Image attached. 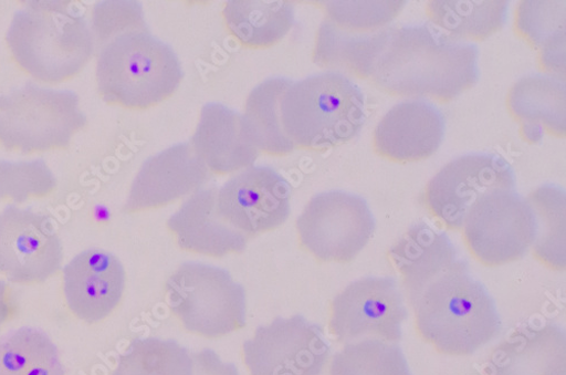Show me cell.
<instances>
[{
  "instance_id": "obj_32",
  "label": "cell",
  "mask_w": 566,
  "mask_h": 375,
  "mask_svg": "<svg viewBox=\"0 0 566 375\" xmlns=\"http://www.w3.org/2000/svg\"><path fill=\"white\" fill-rule=\"evenodd\" d=\"M57 178L43 159L9 162L0 159V200L23 204L44 198L57 189Z\"/></svg>"
},
{
  "instance_id": "obj_36",
  "label": "cell",
  "mask_w": 566,
  "mask_h": 375,
  "mask_svg": "<svg viewBox=\"0 0 566 375\" xmlns=\"http://www.w3.org/2000/svg\"><path fill=\"white\" fill-rule=\"evenodd\" d=\"M12 314L10 293L6 281L0 280V331Z\"/></svg>"
},
{
  "instance_id": "obj_1",
  "label": "cell",
  "mask_w": 566,
  "mask_h": 375,
  "mask_svg": "<svg viewBox=\"0 0 566 375\" xmlns=\"http://www.w3.org/2000/svg\"><path fill=\"white\" fill-rule=\"evenodd\" d=\"M478 44L430 24L392 28L371 82L392 96L449 103L480 80Z\"/></svg>"
},
{
  "instance_id": "obj_22",
  "label": "cell",
  "mask_w": 566,
  "mask_h": 375,
  "mask_svg": "<svg viewBox=\"0 0 566 375\" xmlns=\"http://www.w3.org/2000/svg\"><path fill=\"white\" fill-rule=\"evenodd\" d=\"M507 105L524 123L527 139H541L543 128L559 137L565 135V83L559 76L533 75L517 81Z\"/></svg>"
},
{
  "instance_id": "obj_27",
  "label": "cell",
  "mask_w": 566,
  "mask_h": 375,
  "mask_svg": "<svg viewBox=\"0 0 566 375\" xmlns=\"http://www.w3.org/2000/svg\"><path fill=\"white\" fill-rule=\"evenodd\" d=\"M516 28L541 51L543 69L564 76L565 2H523L518 7Z\"/></svg>"
},
{
  "instance_id": "obj_19",
  "label": "cell",
  "mask_w": 566,
  "mask_h": 375,
  "mask_svg": "<svg viewBox=\"0 0 566 375\" xmlns=\"http://www.w3.org/2000/svg\"><path fill=\"white\" fill-rule=\"evenodd\" d=\"M217 194V189L200 190L168 219L180 249L212 258L245 251L249 238L220 217Z\"/></svg>"
},
{
  "instance_id": "obj_30",
  "label": "cell",
  "mask_w": 566,
  "mask_h": 375,
  "mask_svg": "<svg viewBox=\"0 0 566 375\" xmlns=\"http://www.w3.org/2000/svg\"><path fill=\"white\" fill-rule=\"evenodd\" d=\"M326 375H412L399 345L381 340L347 344L329 357Z\"/></svg>"
},
{
  "instance_id": "obj_4",
  "label": "cell",
  "mask_w": 566,
  "mask_h": 375,
  "mask_svg": "<svg viewBox=\"0 0 566 375\" xmlns=\"http://www.w3.org/2000/svg\"><path fill=\"white\" fill-rule=\"evenodd\" d=\"M283 132L295 148L327 150L349 143L365 123V96L345 74L325 72L293 81L280 104Z\"/></svg>"
},
{
  "instance_id": "obj_15",
  "label": "cell",
  "mask_w": 566,
  "mask_h": 375,
  "mask_svg": "<svg viewBox=\"0 0 566 375\" xmlns=\"http://www.w3.org/2000/svg\"><path fill=\"white\" fill-rule=\"evenodd\" d=\"M208 177L209 169L191 144L172 146L142 165L124 209L140 212L169 206L199 192Z\"/></svg>"
},
{
  "instance_id": "obj_26",
  "label": "cell",
  "mask_w": 566,
  "mask_h": 375,
  "mask_svg": "<svg viewBox=\"0 0 566 375\" xmlns=\"http://www.w3.org/2000/svg\"><path fill=\"white\" fill-rule=\"evenodd\" d=\"M506 0H433L428 6L431 20L458 40H485L507 21Z\"/></svg>"
},
{
  "instance_id": "obj_11",
  "label": "cell",
  "mask_w": 566,
  "mask_h": 375,
  "mask_svg": "<svg viewBox=\"0 0 566 375\" xmlns=\"http://www.w3.org/2000/svg\"><path fill=\"white\" fill-rule=\"evenodd\" d=\"M510 164L493 154H469L444 166L429 183L424 205L448 229H462L464 220L483 197L515 189Z\"/></svg>"
},
{
  "instance_id": "obj_6",
  "label": "cell",
  "mask_w": 566,
  "mask_h": 375,
  "mask_svg": "<svg viewBox=\"0 0 566 375\" xmlns=\"http://www.w3.org/2000/svg\"><path fill=\"white\" fill-rule=\"evenodd\" d=\"M87 118L72 90L28 82L0 95V146L21 154L66 149Z\"/></svg>"
},
{
  "instance_id": "obj_28",
  "label": "cell",
  "mask_w": 566,
  "mask_h": 375,
  "mask_svg": "<svg viewBox=\"0 0 566 375\" xmlns=\"http://www.w3.org/2000/svg\"><path fill=\"white\" fill-rule=\"evenodd\" d=\"M0 375H65V368L51 337L23 326L0 341Z\"/></svg>"
},
{
  "instance_id": "obj_9",
  "label": "cell",
  "mask_w": 566,
  "mask_h": 375,
  "mask_svg": "<svg viewBox=\"0 0 566 375\" xmlns=\"http://www.w3.org/2000/svg\"><path fill=\"white\" fill-rule=\"evenodd\" d=\"M296 226L302 248L315 259L347 263L368 244L376 222L365 199L329 191L311 199Z\"/></svg>"
},
{
  "instance_id": "obj_29",
  "label": "cell",
  "mask_w": 566,
  "mask_h": 375,
  "mask_svg": "<svg viewBox=\"0 0 566 375\" xmlns=\"http://www.w3.org/2000/svg\"><path fill=\"white\" fill-rule=\"evenodd\" d=\"M533 207L537 233L534 253L547 267L565 269V192L557 185L546 184L528 198Z\"/></svg>"
},
{
  "instance_id": "obj_37",
  "label": "cell",
  "mask_w": 566,
  "mask_h": 375,
  "mask_svg": "<svg viewBox=\"0 0 566 375\" xmlns=\"http://www.w3.org/2000/svg\"><path fill=\"white\" fill-rule=\"evenodd\" d=\"M319 375H326V367Z\"/></svg>"
},
{
  "instance_id": "obj_21",
  "label": "cell",
  "mask_w": 566,
  "mask_h": 375,
  "mask_svg": "<svg viewBox=\"0 0 566 375\" xmlns=\"http://www.w3.org/2000/svg\"><path fill=\"white\" fill-rule=\"evenodd\" d=\"M389 254L402 275L411 304L424 288L460 259L447 233L424 222L412 226Z\"/></svg>"
},
{
  "instance_id": "obj_13",
  "label": "cell",
  "mask_w": 566,
  "mask_h": 375,
  "mask_svg": "<svg viewBox=\"0 0 566 375\" xmlns=\"http://www.w3.org/2000/svg\"><path fill=\"white\" fill-rule=\"evenodd\" d=\"M63 258L51 217L15 205L0 212V273L11 283H44L60 271Z\"/></svg>"
},
{
  "instance_id": "obj_14",
  "label": "cell",
  "mask_w": 566,
  "mask_h": 375,
  "mask_svg": "<svg viewBox=\"0 0 566 375\" xmlns=\"http://www.w3.org/2000/svg\"><path fill=\"white\" fill-rule=\"evenodd\" d=\"M292 187L277 171L252 166L228 180L217 194L220 217L253 237L274 230L291 215Z\"/></svg>"
},
{
  "instance_id": "obj_5",
  "label": "cell",
  "mask_w": 566,
  "mask_h": 375,
  "mask_svg": "<svg viewBox=\"0 0 566 375\" xmlns=\"http://www.w3.org/2000/svg\"><path fill=\"white\" fill-rule=\"evenodd\" d=\"M184 77L171 46L150 31L128 32L102 46L97 84L103 100L126 110L147 111L172 97Z\"/></svg>"
},
{
  "instance_id": "obj_2",
  "label": "cell",
  "mask_w": 566,
  "mask_h": 375,
  "mask_svg": "<svg viewBox=\"0 0 566 375\" xmlns=\"http://www.w3.org/2000/svg\"><path fill=\"white\" fill-rule=\"evenodd\" d=\"M411 305L418 334L444 355H473L502 332L494 299L463 259L436 278Z\"/></svg>"
},
{
  "instance_id": "obj_8",
  "label": "cell",
  "mask_w": 566,
  "mask_h": 375,
  "mask_svg": "<svg viewBox=\"0 0 566 375\" xmlns=\"http://www.w3.org/2000/svg\"><path fill=\"white\" fill-rule=\"evenodd\" d=\"M463 238L481 263L499 267L523 259L536 241L532 205L515 189L495 190L469 211Z\"/></svg>"
},
{
  "instance_id": "obj_35",
  "label": "cell",
  "mask_w": 566,
  "mask_h": 375,
  "mask_svg": "<svg viewBox=\"0 0 566 375\" xmlns=\"http://www.w3.org/2000/svg\"><path fill=\"white\" fill-rule=\"evenodd\" d=\"M193 375H240L238 366L224 363L212 350L192 354Z\"/></svg>"
},
{
  "instance_id": "obj_18",
  "label": "cell",
  "mask_w": 566,
  "mask_h": 375,
  "mask_svg": "<svg viewBox=\"0 0 566 375\" xmlns=\"http://www.w3.org/2000/svg\"><path fill=\"white\" fill-rule=\"evenodd\" d=\"M191 146L209 171L218 175L245 170L260 156L243 116L216 103L203 106Z\"/></svg>"
},
{
  "instance_id": "obj_7",
  "label": "cell",
  "mask_w": 566,
  "mask_h": 375,
  "mask_svg": "<svg viewBox=\"0 0 566 375\" xmlns=\"http://www.w3.org/2000/svg\"><path fill=\"white\" fill-rule=\"evenodd\" d=\"M171 312L192 334L220 338L247 324V293L219 267L187 262L167 281Z\"/></svg>"
},
{
  "instance_id": "obj_34",
  "label": "cell",
  "mask_w": 566,
  "mask_h": 375,
  "mask_svg": "<svg viewBox=\"0 0 566 375\" xmlns=\"http://www.w3.org/2000/svg\"><path fill=\"white\" fill-rule=\"evenodd\" d=\"M91 30L102 46L128 32L149 31L144 10L137 2L98 3L93 10Z\"/></svg>"
},
{
  "instance_id": "obj_31",
  "label": "cell",
  "mask_w": 566,
  "mask_h": 375,
  "mask_svg": "<svg viewBox=\"0 0 566 375\" xmlns=\"http://www.w3.org/2000/svg\"><path fill=\"white\" fill-rule=\"evenodd\" d=\"M113 375H193L192 354L175 341L137 338L120 355Z\"/></svg>"
},
{
  "instance_id": "obj_17",
  "label": "cell",
  "mask_w": 566,
  "mask_h": 375,
  "mask_svg": "<svg viewBox=\"0 0 566 375\" xmlns=\"http://www.w3.org/2000/svg\"><path fill=\"white\" fill-rule=\"evenodd\" d=\"M446 135L442 112L427 101L403 102L377 124L373 146L377 155L396 163L428 159L440 149Z\"/></svg>"
},
{
  "instance_id": "obj_20",
  "label": "cell",
  "mask_w": 566,
  "mask_h": 375,
  "mask_svg": "<svg viewBox=\"0 0 566 375\" xmlns=\"http://www.w3.org/2000/svg\"><path fill=\"white\" fill-rule=\"evenodd\" d=\"M490 375H566V337L556 324L514 333L493 354Z\"/></svg>"
},
{
  "instance_id": "obj_25",
  "label": "cell",
  "mask_w": 566,
  "mask_h": 375,
  "mask_svg": "<svg viewBox=\"0 0 566 375\" xmlns=\"http://www.w3.org/2000/svg\"><path fill=\"white\" fill-rule=\"evenodd\" d=\"M292 83L286 77L268 79L248 98L243 119L259 152L281 157L296 149L283 132L280 116L281 98Z\"/></svg>"
},
{
  "instance_id": "obj_24",
  "label": "cell",
  "mask_w": 566,
  "mask_h": 375,
  "mask_svg": "<svg viewBox=\"0 0 566 375\" xmlns=\"http://www.w3.org/2000/svg\"><path fill=\"white\" fill-rule=\"evenodd\" d=\"M392 28L371 33H354L325 20L316 35L314 63L323 69L344 70L358 79H368L388 42Z\"/></svg>"
},
{
  "instance_id": "obj_12",
  "label": "cell",
  "mask_w": 566,
  "mask_h": 375,
  "mask_svg": "<svg viewBox=\"0 0 566 375\" xmlns=\"http://www.w3.org/2000/svg\"><path fill=\"white\" fill-rule=\"evenodd\" d=\"M322 327L302 315L276 317L243 345L251 375H319L329 360Z\"/></svg>"
},
{
  "instance_id": "obj_10",
  "label": "cell",
  "mask_w": 566,
  "mask_h": 375,
  "mask_svg": "<svg viewBox=\"0 0 566 375\" xmlns=\"http://www.w3.org/2000/svg\"><path fill=\"white\" fill-rule=\"evenodd\" d=\"M408 317L397 280L365 277L354 281L333 302L329 332L344 344L365 340L397 343Z\"/></svg>"
},
{
  "instance_id": "obj_16",
  "label": "cell",
  "mask_w": 566,
  "mask_h": 375,
  "mask_svg": "<svg viewBox=\"0 0 566 375\" xmlns=\"http://www.w3.org/2000/svg\"><path fill=\"white\" fill-rule=\"evenodd\" d=\"M69 309L80 320L97 323L108 317L122 301L126 272L113 253L94 248L77 254L63 269Z\"/></svg>"
},
{
  "instance_id": "obj_33",
  "label": "cell",
  "mask_w": 566,
  "mask_h": 375,
  "mask_svg": "<svg viewBox=\"0 0 566 375\" xmlns=\"http://www.w3.org/2000/svg\"><path fill=\"white\" fill-rule=\"evenodd\" d=\"M329 22L354 33H371L382 30L405 8L407 2H324Z\"/></svg>"
},
{
  "instance_id": "obj_3",
  "label": "cell",
  "mask_w": 566,
  "mask_h": 375,
  "mask_svg": "<svg viewBox=\"0 0 566 375\" xmlns=\"http://www.w3.org/2000/svg\"><path fill=\"white\" fill-rule=\"evenodd\" d=\"M7 42L24 72L50 84L78 75L94 53V37L85 17L62 0L28 2L14 14Z\"/></svg>"
},
{
  "instance_id": "obj_23",
  "label": "cell",
  "mask_w": 566,
  "mask_h": 375,
  "mask_svg": "<svg viewBox=\"0 0 566 375\" xmlns=\"http://www.w3.org/2000/svg\"><path fill=\"white\" fill-rule=\"evenodd\" d=\"M222 15L230 34L250 50H268L295 24V11L286 0H230Z\"/></svg>"
}]
</instances>
